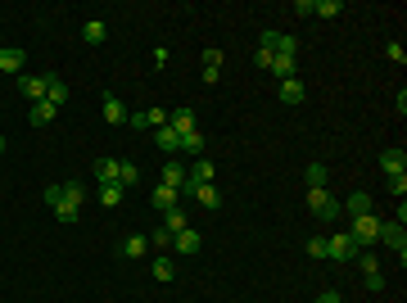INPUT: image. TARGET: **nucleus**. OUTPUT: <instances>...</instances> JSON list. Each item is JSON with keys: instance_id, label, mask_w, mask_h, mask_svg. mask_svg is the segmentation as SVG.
I'll return each instance as SVG.
<instances>
[{"instance_id": "obj_14", "label": "nucleus", "mask_w": 407, "mask_h": 303, "mask_svg": "<svg viewBox=\"0 0 407 303\" xmlns=\"http://www.w3.org/2000/svg\"><path fill=\"white\" fill-rule=\"evenodd\" d=\"M349 217H366V213H375V204H371V195L366 190H358V195H349V204H340Z\"/></svg>"}, {"instance_id": "obj_7", "label": "nucleus", "mask_w": 407, "mask_h": 303, "mask_svg": "<svg viewBox=\"0 0 407 303\" xmlns=\"http://www.w3.org/2000/svg\"><path fill=\"white\" fill-rule=\"evenodd\" d=\"M131 127H140V131H159V127H168V109H140V113H131Z\"/></svg>"}, {"instance_id": "obj_21", "label": "nucleus", "mask_w": 407, "mask_h": 303, "mask_svg": "<svg viewBox=\"0 0 407 303\" xmlns=\"http://www.w3.org/2000/svg\"><path fill=\"white\" fill-rule=\"evenodd\" d=\"M54 118H59V104H50V100H36L32 104V122L36 127H41V122H54Z\"/></svg>"}, {"instance_id": "obj_28", "label": "nucleus", "mask_w": 407, "mask_h": 303, "mask_svg": "<svg viewBox=\"0 0 407 303\" xmlns=\"http://www.w3.org/2000/svg\"><path fill=\"white\" fill-rule=\"evenodd\" d=\"M45 100H50V104H59V109L68 104V87H64V82H59L54 73H50V91H45Z\"/></svg>"}, {"instance_id": "obj_25", "label": "nucleus", "mask_w": 407, "mask_h": 303, "mask_svg": "<svg viewBox=\"0 0 407 303\" xmlns=\"http://www.w3.org/2000/svg\"><path fill=\"white\" fill-rule=\"evenodd\" d=\"M145 249H150V236H127L122 240V254H127V258H145Z\"/></svg>"}, {"instance_id": "obj_27", "label": "nucleus", "mask_w": 407, "mask_h": 303, "mask_svg": "<svg viewBox=\"0 0 407 303\" xmlns=\"http://www.w3.org/2000/svg\"><path fill=\"white\" fill-rule=\"evenodd\" d=\"M96 177H100V186L118 181V159H96Z\"/></svg>"}, {"instance_id": "obj_13", "label": "nucleus", "mask_w": 407, "mask_h": 303, "mask_svg": "<svg viewBox=\"0 0 407 303\" xmlns=\"http://www.w3.org/2000/svg\"><path fill=\"white\" fill-rule=\"evenodd\" d=\"M380 168H385V177L407 172V150H385V154H380Z\"/></svg>"}, {"instance_id": "obj_33", "label": "nucleus", "mask_w": 407, "mask_h": 303, "mask_svg": "<svg viewBox=\"0 0 407 303\" xmlns=\"http://www.w3.org/2000/svg\"><path fill=\"white\" fill-rule=\"evenodd\" d=\"M204 68H213V73H222V50H217V45H213V50H204Z\"/></svg>"}, {"instance_id": "obj_3", "label": "nucleus", "mask_w": 407, "mask_h": 303, "mask_svg": "<svg viewBox=\"0 0 407 303\" xmlns=\"http://www.w3.org/2000/svg\"><path fill=\"white\" fill-rule=\"evenodd\" d=\"M375 236H380V217H375V213H366V217H353V231H349V240H353L358 249L375 245Z\"/></svg>"}, {"instance_id": "obj_15", "label": "nucleus", "mask_w": 407, "mask_h": 303, "mask_svg": "<svg viewBox=\"0 0 407 303\" xmlns=\"http://www.w3.org/2000/svg\"><path fill=\"white\" fill-rule=\"evenodd\" d=\"M177 154H186V159H199V154H204V136H199V127L186 131L182 141H177Z\"/></svg>"}, {"instance_id": "obj_23", "label": "nucleus", "mask_w": 407, "mask_h": 303, "mask_svg": "<svg viewBox=\"0 0 407 303\" xmlns=\"http://www.w3.org/2000/svg\"><path fill=\"white\" fill-rule=\"evenodd\" d=\"M163 186H172V190H182V186H186V168H182V163H163Z\"/></svg>"}, {"instance_id": "obj_32", "label": "nucleus", "mask_w": 407, "mask_h": 303, "mask_svg": "<svg viewBox=\"0 0 407 303\" xmlns=\"http://www.w3.org/2000/svg\"><path fill=\"white\" fill-rule=\"evenodd\" d=\"M308 186H326V163H308Z\"/></svg>"}, {"instance_id": "obj_2", "label": "nucleus", "mask_w": 407, "mask_h": 303, "mask_svg": "<svg viewBox=\"0 0 407 303\" xmlns=\"http://www.w3.org/2000/svg\"><path fill=\"white\" fill-rule=\"evenodd\" d=\"M82 186L77 181H68L64 186V195H59V204H54V217H59V222H77V217H82Z\"/></svg>"}, {"instance_id": "obj_5", "label": "nucleus", "mask_w": 407, "mask_h": 303, "mask_svg": "<svg viewBox=\"0 0 407 303\" xmlns=\"http://www.w3.org/2000/svg\"><path fill=\"white\" fill-rule=\"evenodd\" d=\"M375 240H385L389 249L398 254V262H407V231L398 227V222H380V236H375Z\"/></svg>"}, {"instance_id": "obj_20", "label": "nucleus", "mask_w": 407, "mask_h": 303, "mask_svg": "<svg viewBox=\"0 0 407 303\" xmlns=\"http://www.w3.org/2000/svg\"><path fill=\"white\" fill-rule=\"evenodd\" d=\"M104 118H109V122H127L131 113H127V104H122L118 96H104Z\"/></svg>"}, {"instance_id": "obj_17", "label": "nucleus", "mask_w": 407, "mask_h": 303, "mask_svg": "<svg viewBox=\"0 0 407 303\" xmlns=\"http://www.w3.org/2000/svg\"><path fill=\"white\" fill-rule=\"evenodd\" d=\"M0 73L23 77V50H0Z\"/></svg>"}, {"instance_id": "obj_4", "label": "nucleus", "mask_w": 407, "mask_h": 303, "mask_svg": "<svg viewBox=\"0 0 407 303\" xmlns=\"http://www.w3.org/2000/svg\"><path fill=\"white\" fill-rule=\"evenodd\" d=\"M182 195H195L204 208H208V213H213V208H222V195H217V186H213V181H186V186H182Z\"/></svg>"}, {"instance_id": "obj_26", "label": "nucleus", "mask_w": 407, "mask_h": 303, "mask_svg": "<svg viewBox=\"0 0 407 303\" xmlns=\"http://www.w3.org/2000/svg\"><path fill=\"white\" fill-rule=\"evenodd\" d=\"M177 141H182V136H177L172 127H159V131H154V145H159L163 154H177Z\"/></svg>"}, {"instance_id": "obj_29", "label": "nucleus", "mask_w": 407, "mask_h": 303, "mask_svg": "<svg viewBox=\"0 0 407 303\" xmlns=\"http://www.w3.org/2000/svg\"><path fill=\"white\" fill-rule=\"evenodd\" d=\"M312 14H322V19H335V14H344V0H312Z\"/></svg>"}, {"instance_id": "obj_9", "label": "nucleus", "mask_w": 407, "mask_h": 303, "mask_svg": "<svg viewBox=\"0 0 407 303\" xmlns=\"http://www.w3.org/2000/svg\"><path fill=\"white\" fill-rule=\"evenodd\" d=\"M172 249L182 254V258H190V254H199V249H204V236L186 227V231H177V236H172Z\"/></svg>"}, {"instance_id": "obj_37", "label": "nucleus", "mask_w": 407, "mask_h": 303, "mask_svg": "<svg viewBox=\"0 0 407 303\" xmlns=\"http://www.w3.org/2000/svg\"><path fill=\"white\" fill-rule=\"evenodd\" d=\"M366 290H385V276H380V271H366Z\"/></svg>"}, {"instance_id": "obj_16", "label": "nucleus", "mask_w": 407, "mask_h": 303, "mask_svg": "<svg viewBox=\"0 0 407 303\" xmlns=\"http://www.w3.org/2000/svg\"><path fill=\"white\" fill-rule=\"evenodd\" d=\"M294 68H299V59H294V54H272V73H276L280 82H289V77H294Z\"/></svg>"}, {"instance_id": "obj_19", "label": "nucleus", "mask_w": 407, "mask_h": 303, "mask_svg": "<svg viewBox=\"0 0 407 303\" xmlns=\"http://www.w3.org/2000/svg\"><path fill=\"white\" fill-rule=\"evenodd\" d=\"M82 41H86V45H104V41H109V27H104V23H96V19H91V23L82 27Z\"/></svg>"}, {"instance_id": "obj_38", "label": "nucleus", "mask_w": 407, "mask_h": 303, "mask_svg": "<svg viewBox=\"0 0 407 303\" xmlns=\"http://www.w3.org/2000/svg\"><path fill=\"white\" fill-rule=\"evenodd\" d=\"M150 245H172V231H168V227H159V231L150 236Z\"/></svg>"}, {"instance_id": "obj_35", "label": "nucleus", "mask_w": 407, "mask_h": 303, "mask_svg": "<svg viewBox=\"0 0 407 303\" xmlns=\"http://www.w3.org/2000/svg\"><path fill=\"white\" fill-rule=\"evenodd\" d=\"M308 254H312V258H326V236H312L308 240Z\"/></svg>"}, {"instance_id": "obj_18", "label": "nucleus", "mask_w": 407, "mask_h": 303, "mask_svg": "<svg viewBox=\"0 0 407 303\" xmlns=\"http://www.w3.org/2000/svg\"><path fill=\"white\" fill-rule=\"evenodd\" d=\"M213 172H217L213 159H195V163H190V172H186V181H213Z\"/></svg>"}, {"instance_id": "obj_36", "label": "nucleus", "mask_w": 407, "mask_h": 303, "mask_svg": "<svg viewBox=\"0 0 407 303\" xmlns=\"http://www.w3.org/2000/svg\"><path fill=\"white\" fill-rule=\"evenodd\" d=\"M385 54H389V59H394V64H407V50H403V45H398V41H389V45H385Z\"/></svg>"}, {"instance_id": "obj_12", "label": "nucleus", "mask_w": 407, "mask_h": 303, "mask_svg": "<svg viewBox=\"0 0 407 303\" xmlns=\"http://www.w3.org/2000/svg\"><path fill=\"white\" fill-rule=\"evenodd\" d=\"M276 96H280V104H289V109H294V104H303V100H308V91H303V82H299V77H289V82H280V91H276Z\"/></svg>"}, {"instance_id": "obj_39", "label": "nucleus", "mask_w": 407, "mask_h": 303, "mask_svg": "<svg viewBox=\"0 0 407 303\" xmlns=\"http://www.w3.org/2000/svg\"><path fill=\"white\" fill-rule=\"evenodd\" d=\"M317 303H344V299H340L335 290H326V294H317Z\"/></svg>"}, {"instance_id": "obj_31", "label": "nucleus", "mask_w": 407, "mask_h": 303, "mask_svg": "<svg viewBox=\"0 0 407 303\" xmlns=\"http://www.w3.org/2000/svg\"><path fill=\"white\" fill-rule=\"evenodd\" d=\"M163 227H168L172 236H177V231H186V213H182V208H168V213H163Z\"/></svg>"}, {"instance_id": "obj_1", "label": "nucleus", "mask_w": 407, "mask_h": 303, "mask_svg": "<svg viewBox=\"0 0 407 303\" xmlns=\"http://www.w3.org/2000/svg\"><path fill=\"white\" fill-rule=\"evenodd\" d=\"M308 208H312V217H322V222H335V217L344 213L340 199L326 195V186H308Z\"/></svg>"}, {"instance_id": "obj_8", "label": "nucleus", "mask_w": 407, "mask_h": 303, "mask_svg": "<svg viewBox=\"0 0 407 303\" xmlns=\"http://www.w3.org/2000/svg\"><path fill=\"white\" fill-rule=\"evenodd\" d=\"M353 254H358V245L349 236H326V258H335V262H353Z\"/></svg>"}, {"instance_id": "obj_34", "label": "nucleus", "mask_w": 407, "mask_h": 303, "mask_svg": "<svg viewBox=\"0 0 407 303\" xmlns=\"http://www.w3.org/2000/svg\"><path fill=\"white\" fill-rule=\"evenodd\" d=\"M389 195H407V172L389 177Z\"/></svg>"}, {"instance_id": "obj_11", "label": "nucleus", "mask_w": 407, "mask_h": 303, "mask_svg": "<svg viewBox=\"0 0 407 303\" xmlns=\"http://www.w3.org/2000/svg\"><path fill=\"white\" fill-rule=\"evenodd\" d=\"M168 127L177 131V136H186V131H195V109H190V104L172 109V113H168Z\"/></svg>"}, {"instance_id": "obj_10", "label": "nucleus", "mask_w": 407, "mask_h": 303, "mask_svg": "<svg viewBox=\"0 0 407 303\" xmlns=\"http://www.w3.org/2000/svg\"><path fill=\"white\" fill-rule=\"evenodd\" d=\"M150 204L154 208H159V213H168V208H177V204H182V190H172V186H154V195H150Z\"/></svg>"}, {"instance_id": "obj_24", "label": "nucleus", "mask_w": 407, "mask_h": 303, "mask_svg": "<svg viewBox=\"0 0 407 303\" xmlns=\"http://www.w3.org/2000/svg\"><path fill=\"white\" fill-rule=\"evenodd\" d=\"M122 195H127V190H122L118 181H109V186H100V204H104V208H118V204H122Z\"/></svg>"}, {"instance_id": "obj_30", "label": "nucleus", "mask_w": 407, "mask_h": 303, "mask_svg": "<svg viewBox=\"0 0 407 303\" xmlns=\"http://www.w3.org/2000/svg\"><path fill=\"white\" fill-rule=\"evenodd\" d=\"M150 267H154V281H172V276H177V262L172 258H154Z\"/></svg>"}, {"instance_id": "obj_6", "label": "nucleus", "mask_w": 407, "mask_h": 303, "mask_svg": "<svg viewBox=\"0 0 407 303\" xmlns=\"http://www.w3.org/2000/svg\"><path fill=\"white\" fill-rule=\"evenodd\" d=\"M45 91H50V73H45V77H32V73H23V77H19V96L28 100V104H36V100H45Z\"/></svg>"}, {"instance_id": "obj_40", "label": "nucleus", "mask_w": 407, "mask_h": 303, "mask_svg": "<svg viewBox=\"0 0 407 303\" xmlns=\"http://www.w3.org/2000/svg\"><path fill=\"white\" fill-rule=\"evenodd\" d=\"M0 154H5V136H0Z\"/></svg>"}, {"instance_id": "obj_22", "label": "nucleus", "mask_w": 407, "mask_h": 303, "mask_svg": "<svg viewBox=\"0 0 407 303\" xmlns=\"http://www.w3.org/2000/svg\"><path fill=\"white\" fill-rule=\"evenodd\" d=\"M136 181H140V168H136V163H127V159H118V186H122V190H131Z\"/></svg>"}]
</instances>
